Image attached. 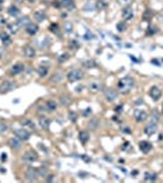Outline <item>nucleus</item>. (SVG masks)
<instances>
[{"mask_svg":"<svg viewBox=\"0 0 163 183\" xmlns=\"http://www.w3.org/2000/svg\"><path fill=\"white\" fill-rule=\"evenodd\" d=\"M4 1H5V0H0V4H1V3H4Z\"/></svg>","mask_w":163,"mask_h":183,"instance_id":"nucleus-53","label":"nucleus"},{"mask_svg":"<svg viewBox=\"0 0 163 183\" xmlns=\"http://www.w3.org/2000/svg\"><path fill=\"white\" fill-rule=\"evenodd\" d=\"M38 173H39V177H45L46 176V173H48V170L46 168H43V167H39L38 168Z\"/></svg>","mask_w":163,"mask_h":183,"instance_id":"nucleus-32","label":"nucleus"},{"mask_svg":"<svg viewBox=\"0 0 163 183\" xmlns=\"http://www.w3.org/2000/svg\"><path fill=\"white\" fill-rule=\"evenodd\" d=\"M37 71H38V75L40 77H44V76H46V73H48V67L46 66H39L37 68Z\"/></svg>","mask_w":163,"mask_h":183,"instance_id":"nucleus-29","label":"nucleus"},{"mask_svg":"<svg viewBox=\"0 0 163 183\" xmlns=\"http://www.w3.org/2000/svg\"><path fill=\"white\" fill-rule=\"evenodd\" d=\"M46 181L48 182H52L54 181V175H49V177L46 178Z\"/></svg>","mask_w":163,"mask_h":183,"instance_id":"nucleus-43","label":"nucleus"},{"mask_svg":"<svg viewBox=\"0 0 163 183\" xmlns=\"http://www.w3.org/2000/svg\"><path fill=\"white\" fill-rule=\"evenodd\" d=\"M7 131V126L5 125V123L0 122V133H4V132Z\"/></svg>","mask_w":163,"mask_h":183,"instance_id":"nucleus-36","label":"nucleus"},{"mask_svg":"<svg viewBox=\"0 0 163 183\" xmlns=\"http://www.w3.org/2000/svg\"><path fill=\"white\" fill-rule=\"evenodd\" d=\"M9 145H10L12 149H20L21 148V139H19L17 137L11 138L10 140H9Z\"/></svg>","mask_w":163,"mask_h":183,"instance_id":"nucleus-17","label":"nucleus"},{"mask_svg":"<svg viewBox=\"0 0 163 183\" xmlns=\"http://www.w3.org/2000/svg\"><path fill=\"white\" fill-rule=\"evenodd\" d=\"M45 106L48 108V111H55V110L57 109V103L55 102V100H48Z\"/></svg>","mask_w":163,"mask_h":183,"instance_id":"nucleus-22","label":"nucleus"},{"mask_svg":"<svg viewBox=\"0 0 163 183\" xmlns=\"http://www.w3.org/2000/svg\"><path fill=\"white\" fill-rule=\"evenodd\" d=\"M139 149L141 150L142 153L147 154V153L152 149V144H151V143H148V142H146V140H141V142L139 143Z\"/></svg>","mask_w":163,"mask_h":183,"instance_id":"nucleus-14","label":"nucleus"},{"mask_svg":"<svg viewBox=\"0 0 163 183\" xmlns=\"http://www.w3.org/2000/svg\"><path fill=\"white\" fill-rule=\"evenodd\" d=\"M13 133H15V137H17L19 139L23 140V142L28 140V139H29V137H30L29 132H28V131H26L25 128H19V130H15V131H13Z\"/></svg>","mask_w":163,"mask_h":183,"instance_id":"nucleus-3","label":"nucleus"},{"mask_svg":"<svg viewBox=\"0 0 163 183\" xmlns=\"http://www.w3.org/2000/svg\"><path fill=\"white\" fill-rule=\"evenodd\" d=\"M34 18L38 22H43V21L46 20V15H45L43 11H35L34 12Z\"/></svg>","mask_w":163,"mask_h":183,"instance_id":"nucleus-21","label":"nucleus"},{"mask_svg":"<svg viewBox=\"0 0 163 183\" xmlns=\"http://www.w3.org/2000/svg\"><path fill=\"white\" fill-rule=\"evenodd\" d=\"M28 1H30V3H33V1H35V0H28Z\"/></svg>","mask_w":163,"mask_h":183,"instance_id":"nucleus-54","label":"nucleus"},{"mask_svg":"<svg viewBox=\"0 0 163 183\" xmlns=\"http://www.w3.org/2000/svg\"><path fill=\"white\" fill-rule=\"evenodd\" d=\"M130 59H132V60H133V61H135V62H139V60H136V59H135L134 56H130Z\"/></svg>","mask_w":163,"mask_h":183,"instance_id":"nucleus-51","label":"nucleus"},{"mask_svg":"<svg viewBox=\"0 0 163 183\" xmlns=\"http://www.w3.org/2000/svg\"><path fill=\"white\" fill-rule=\"evenodd\" d=\"M0 39H1V42H3L4 45H9L11 43L10 35H9L7 33H5V32H1V33H0Z\"/></svg>","mask_w":163,"mask_h":183,"instance_id":"nucleus-18","label":"nucleus"},{"mask_svg":"<svg viewBox=\"0 0 163 183\" xmlns=\"http://www.w3.org/2000/svg\"><path fill=\"white\" fill-rule=\"evenodd\" d=\"M61 78H62V73L61 72H56L55 75H52L50 82H52V83H58V82L61 81Z\"/></svg>","mask_w":163,"mask_h":183,"instance_id":"nucleus-28","label":"nucleus"},{"mask_svg":"<svg viewBox=\"0 0 163 183\" xmlns=\"http://www.w3.org/2000/svg\"><path fill=\"white\" fill-rule=\"evenodd\" d=\"M85 65H87V66H94L95 62L94 61H89V62H85Z\"/></svg>","mask_w":163,"mask_h":183,"instance_id":"nucleus-45","label":"nucleus"},{"mask_svg":"<svg viewBox=\"0 0 163 183\" xmlns=\"http://www.w3.org/2000/svg\"><path fill=\"white\" fill-rule=\"evenodd\" d=\"M25 71V65L21 62H17L15 65H12L10 68V75L11 76H15V75H19V73L23 72Z\"/></svg>","mask_w":163,"mask_h":183,"instance_id":"nucleus-8","label":"nucleus"},{"mask_svg":"<svg viewBox=\"0 0 163 183\" xmlns=\"http://www.w3.org/2000/svg\"><path fill=\"white\" fill-rule=\"evenodd\" d=\"M105 6H106V3H103V1H99L97 3V7H101L102 9V7H105Z\"/></svg>","mask_w":163,"mask_h":183,"instance_id":"nucleus-41","label":"nucleus"},{"mask_svg":"<svg viewBox=\"0 0 163 183\" xmlns=\"http://www.w3.org/2000/svg\"><path fill=\"white\" fill-rule=\"evenodd\" d=\"M127 28V26L124 22H119V23H117V29H118V32H124Z\"/></svg>","mask_w":163,"mask_h":183,"instance_id":"nucleus-33","label":"nucleus"},{"mask_svg":"<svg viewBox=\"0 0 163 183\" xmlns=\"http://www.w3.org/2000/svg\"><path fill=\"white\" fill-rule=\"evenodd\" d=\"M148 94H150V97L153 99V100H158L161 98V95H162V92L161 89L158 88L157 85H153L150 88V90H148Z\"/></svg>","mask_w":163,"mask_h":183,"instance_id":"nucleus-10","label":"nucleus"},{"mask_svg":"<svg viewBox=\"0 0 163 183\" xmlns=\"http://www.w3.org/2000/svg\"><path fill=\"white\" fill-rule=\"evenodd\" d=\"M134 16V12H133V9L132 7H124L123 11H122V17L123 20L128 21V20H132Z\"/></svg>","mask_w":163,"mask_h":183,"instance_id":"nucleus-15","label":"nucleus"},{"mask_svg":"<svg viewBox=\"0 0 163 183\" xmlns=\"http://www.w3.org/2000/svg\"><path fill=\"white\" fill-rule=\"evenodd\" d=\"M101 88V84L99 83V82H91V83L89 84V89L90 92H94V93H96V92H99Z\"/></svg>","mask_w":163,"mask_h":183,"instance_id":"nucleus-25","label":"nucleus"},{"mask_svg":"<svg viewBox=\"0 0 163 183\" xmlns=\"http://www.w3.org/2000/svg\"><path fill=\"white\" fill-rule=\"evenodd\" d=\"M61 6L65 9H74V1L73 0H61Z\"/></svg>","mask_w":163,"mask_h":183,"instance_id":"nucleus-19","label":"nucleus"},{"mask_svg":"<svg viewBox=\"0 0 163 183\" xmlns=\"http://www.w3.org/2000/svg\"><path fill=\"white\" fill-rule=\"evenodd\" d=\"M156 131H157V122H155V121H151L146 127H145V133L147 136H152Z\"/></svg>","mask_w":163,"mask_h":183,"instance_id":"nucleus-13","label":"nucleus"},{"mask_svg":"<svg viewBox=\"0 0 163 183\" xmlns=\"http://www.w3.org/2000/svg\"><path fill=\"white\" fill-rule=\"evenodd\" d=\"M16 23L19 25L20 27H22V26H27L29 23V18L27 17V16H23V17H20L19 20H16Z\"/></svg>","mask_w":163,"mask_h":183,"instance_id":"nucleus-26","label":"nucleus"},{"mask_svg":"<svg viewBox=\"0 0 163 183\" xmlns=\"http://www.w3.org/2000/svg\"><path fill=\"white\" fill-rule=\"evenodd\" d=\"M83 88H84V87H77V92H80V90H83Z\"/></svg>","mask_w":163,"mask_h":183,"instance_id":"nucleus-49","label":"nucleus"},{"mask_svg":"<svg viewBox=\"0 0 163 183\" xmlns=\"http://www.w3.org/2000/svg\"><path fill=\"white\" fill-rule=\"evenodd\" d=\"M162 112H163V105H162Z\"/></svg>","mask_w":163,"mask_h":183,"instance_id":"nucleus-56","label":"nucleus"},{"mask_svg":"<svg viewBox=\"0 0 163 183\" xmlns=\"http://www.w3.org/2000/svg\"><path fill=\"white\" fill-rule=\"evenodd\" d=\"M39 31V26L37 23H33V22H29L28 25L26 26V32L29 35H35Z\"/></svg>","mask_w":163,"mask_h":183,"instance_id":"nucleus-11","label":"nucleus"},{"mask_svg":"<svg viewBox=\"0 0 163 183\" xmlns=\"http://www.w3.org/2000/svg\"><path fill=\"white\" fill-rule=\"evenodd\" d=\"M105 98H106L107 102L112 103V102H115V100L118 98V93H117V90H115L113 88H107L105 90Z\"/></svg>","mask_w":163,"mask_h":183,"instance_id":"nucleus-6","label":"nucleus"},{"mask_svg":"<svg viewBox=\"0 0 163 183\" xmlns=\"http://www.w3.org/2000/svg\"><path fill=\"white\" fill-rule=\"evenodd\" d=\"M90 112H91V109L89 108V109H87V110L84 111V115H85V116H88V114H90Z\"/></svg>","mask_w":163,"mask_h":183,"instance_id":"nucleus-44","label":"nucleus"},{"mask_svg":"<svg viewBox=\"0 0 163 183\" xmlns=\"http://www.w3.org/2000/svg\"><path fill=\"white\" fill-rule=\"evenodd\" d=\"M7 27L10 28V31L12 32V33H17V28H19V25L17 23H15V25H7Z\"/></svg>","mask_w":163,"mask_h":183,"instance_id":"nucleus-35","label":"nucleus"},{"mask_svg":"<svg viewBox=\"0 0 163 183\" xmlns=\"http://www.w3.org/2000/svg\"><path fill=\"white\" fill-rule=\"evenodd\" d=\"M80 158H83V159L85 160V161H90V159H88V158H87V155H82Z\"/></svg>","mask_w":163,"mask_h":183,"instance_id":"nucleus-48","label":"nucleus"},{"mask_svg":"<svg viewBox=\"0 0 163 183\" xmlns=\"http://www.w3.org/2000/svg\"><path fill=\"white\" fill-rule=\"evenodd\" d=\"M6 156H7V155H6L5 153H3V154H1V158H0V159H1V161H6V160H7Z\"/></svg>","mask_w":163,"mask_h":183,"instance_id":"nucleus-42","label":"nucleus"},{"mask_svg":"<svg viewBox=\"0 0 163 183\" xmlns=\"http://www.w3.org/2000/svg\"><path fill=\"white\" fill-rule=\"evenodd\" d=\"M134 117H135V121L136 122H142L147 118V112L144 111V110L138 109L134 111Z\"/></svg>","mask_w":163,"mask_h":183,"instance_id":"nucleus-9","label":"nucleus"},{"mask_svg":"<svg viewBox=\"0 0 163 183\" xmlns=\"http://www.w3.org/2000/svg\"><path fill=\"white\" fill-rule=\"evenodd\" d=\"M79 140L82 142V144H87L89 140V133L85 131H82L79 133Z\"/></svg>","mask_w":163,"mask_h":183,"instance_id":"nucleus-23","label":"nucleus"},{"mask_svg":"<svg viewBox=\"0 0 163 183\" xmlns=\"http://www.w3.org/2000/svg\"><path fill=\"white\" fill-rule=\"evenodd\" d=\"M123 131L125 132V133H130V130H128V128H123Z\"/></svg>","mask_w":163,"mask_h":183,"instance_id":"nucleus-50","label":"nucleus"},{"mask_svg":"<svg viewBox=\"0 0 163 183\" xmlns=\"http://www.w3.org/2000/svg\"><path fill=\"white\" fill-rule=\"evenodd\" d=\"M70 59V55L67 54V53H63V54H61L60 56H58V62L60 63H62V62H66L67 60Z\"/></svg>","mask_w":163,"mask_h":183,"instance_id":"nucleus-31","label":"nucleus"},{"mask_svg":"<svg viewBox=\"0 0 163 183\" xmlns=\"http://www.w3.org/2000/svg\"><path fill=\"white\" fill-rule=\"evenodd\" d=\"M63 29H65L66 33H71V32L73 31V25H72L71 22H65V23H63Z\"/></svg>","mask_w":163,"mask_h":183,"instance_id":"nucleus-30","label":"nucleus"},{"mask_svg":"<svg viewBox=\"0 0 163 183\" xmlns=\"http://www.w3.org/2000/svg\"><path fill=\"white\" fill-rule=\"evenodd\" d=\"M144 180L146 181V182H153V181H156L157 180V175L156 173H152V172H146L145 173V176H144Z\"/></svg>","mask_w":163,"mask_h":183,"instance_id":"nucleus-24","label":"nucleus"},{"mask_svg":"<svg viewBox=\"0 0 163 183\" xmlns=\"http://www.w3.org/2000/svg\"><path fill=\"white\" fill-rule=\"evenodd\" d=\"M57 28H58V26H57L56 23H54V25L50 26V31H51V32H55V33L57 32Z\"/></svg>","mask_w":163,"mask_h":183,"instance_id":"nucleus-37","label":"nucleus"},{"mask_svg":"<svg viewBox=\"0 0 163 183\" xmlns=\"http://www.w3.org/2000/svg\"><path fill=\"white\" fill-rule=\"evenodd\" d=\"M82 78H83V72H82V70H78V68H74V70L67 73V79L70 82H77L80 81Z\"/></svg>","mask_w":163,"mask_h":183,"instance_id":"nucleus-2","label":"nucleus"},{"mask_svg":"<svg viewBox=\"0 0 163 183\" xmlns=\"http://www.w3.org/2000/svg\"><path fill=\"white\" fill-rule=\"evenodd\" d=\"M68 118H70L72 122H76V121H77V114H76L74 111H70V114H68Z\"/></svg>","mask_w":163,"mask_h":183,"instance_id":"nucleus-34","label":"nucleus"},{"mask_svg":"<svg viewBox=\"0 0 163 183\" xmlns=\"http://www.w3.org/2000/svg\"><path fill=\"white\" fill-rule=\"evenodd\" d=\"M23 160L27 162H34V161H37L38 160V154L34 152V150H28V152H26L23 154Z\"/></svg>","mask_w":163,"mask_h":183,"instance_id":"nucleus-7","label":"nucleus"},{"mask_svg":"<svg viewBox=\"0 0 163 183\" xmlns=\"http://www.w3.org/2000/svg\"><path fill=\"white\" fill-rule=\"evenodd\" d=\"M3 10V9H1V4H0V11H1Z\"/></svg>","mask_w":163,"mask_h":183,"instance_id":"nucleus-55","label":"nucleus"},{"mask_svg":"<svg viewBox=\"0 0 163 183\" xmlns=\"http://www.w3.org/2000/svg\"><path fill=\"white\" fill-rule=\"evenodd\" d=\"M21 125L22 126H27V127H29L32 128V130H35V125H34V122L33 121H30L29 118H22L21 120Z\"/></svg>","mask_w":163,"mask_h":183,"instance_id":"nucleus-20","label":"nucleus"},{"mask_svg":"<svg viewBox=\"0 0 163 183\" xmlns=\"http://www.w3.org/2000/svg\"><path fill=\"white\" fill-rule=\"evenodd\" d=\"M115 110H116L117 112H119V111H122V105H118V106H117V108H116Z\"/></svg>","mask_w":163,"mask_h":183,"instance_id":"nucleus-46","label":"nucleus"},{"mask_svg":"<svg viewBox=\"0 0 163 183\" xmlns=\"http://www.w3.org/2000/svg\"><path fill=\"white\" fill-rule=\"evenodd\" d=\"M128 145H129V143H128V142H125L124 145H123V150H127V148H128Z\"/></svg>","mask_w":163,"mask_h":183,"instance_id":"nucleus-47","label":"nucleus"},{"mask_svg":"<svg viewBox=\"0 0 163 183\" xmlns=\"http://www.w3.org/2000/svg\"><path fill=\"white\" fill-rule=\"evenodd\" d=\"M50 118H48V117H45V116H42V117H39V125L42 128H44V130H48L49 127H50Z\"/></svg>","mask_w":163,"mask_h":183,"instance_id":"nucleus-16","label":"nucleus"},{"mask_svg":"<svg viewBox=\"0 0 163 183\" xmlns=\"http://www.w3.org/2000/svg\"><path fill=\"white\" fill-rule=\"evenodd\" d=\"M134 85H135V81L130 76H125L118 81V90L122 94H128L134 88Z\"/></svg>","mask_w":163,"mask_h":183,"instance_id":"nucleus-1","label":"nucleus"},{"mask_svg":"<svg viewBox=\"0 0 163 183\" xmlns=\"http://www.w3.org/2000/svg\"><path fill=\"white\" fill-rule=\"evenodd\" d=\"M7 12H9V15L10 16H17L20 13V10H19V7H16L15 5H11L10 7L7 9Z\"/></svg>","mask_w":163,"mask_h":183,"instance_id":"nucleus-27","label":"nucleus"},{"mask_svg":"<svg viewBox=\"0 0 163 183\" xmlns=\"http://www.w3.org/2000/svg\"><path fill=\"white\" fill-rule=\"evenodd\" d=\"M5 25H6V20L0 16V26H5Z\"/></svg>","mask_w":163,"mask_h":183,"instance_id":"nucleus-40","label":"nucleus"},{"mask_svg":"<svg viewBox=\"0 0 163 183\" xmlns=\"http://www.w3.org/2000/svg\"><path fill=\"white\" fill-rule=\"evenodd\" d=\"M23 55L27 59H33L35 56V49L32 45H26L23 48Z\"/></svg>","mask_w":163,"mask_h":183,"instance_id":"nucleus-12","label":"nucleus"},{"mask_svg":"<svg viewBox=\"0 0 163 183\" xmlns=\"http://www.w3.org/2000/svg\"><path fill=\"white\" fill-rule=\"evenodd\" d=\"M26 176H27V180L29 181H37L39 178V173H38V168L35 167H28L26 171Z\"/></svg>","mask_w":163,"mask_h":183,"instance_id":"nucleus-5","label":"nucleus"},{"mask_svg":"<svg viewBox=\"0 0 163 183\" xmlns=\"http://www.w3.org/2000/svg\"><path fill=\"white\" fill-rule=\"evenodd\" d=\"M84 38L87 39V40H90L91 38H94V35H93V34H90V32H87V34L84 35Z\"/></svg>","mask_w":163,"mask_h":183,"instance_id":"nucleus-38","label":"nucleus"},{"mask_svg":"<svg viewBox=\"0 0 163 183\" xmlns=\"http://www.w3.org/2000/svg\"><path fill=\"white\" fill-rule=\"evenodd\" d=\"M162 139H163V136L160 134V136H158V140H162Z\"/></svg>","mask_w":163,"mask_h":183,"instance_id":"nucleus-52","label":"nucleus"},{"mask_svg":"<svg viewBox=\"0 0 163 183\" xmlns=\"http://www.w3.org/2000/svg\"><path fill=\"white\" fill-rule=\"evenodd\" d=\"M15 88H16V83H13V82H10V81L0 82V92L1 93H6V92H10Z\"/></svg>","mask_w":163,"mask_h":183,"instance_id":"nucleus-4","label":"nucleus"},{"mask_svg":"<svg viewBox=\"0 0 163 183\" xmlns=\"http://www.w3.org/2000/svg\"><path fill=\"white\" fill-rule=\"evenodd\" d=\"M147 16H150V17L152 16V13L150 12V10H147L146 12H145V15H144V20H145V21H147Z\"/></svg>","mask_w":163,"mask_h":183,"instance_id":"nucleus-39","label":"nucleus"}]
</instances>
